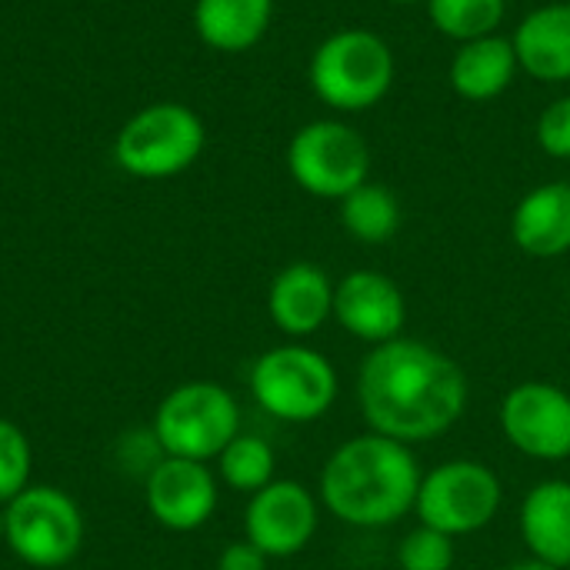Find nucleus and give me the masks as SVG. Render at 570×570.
<instances>
[{"instance_id":"1","label":"nucleus","mask_w":570,"mask_h":570,"mask_svg":"<svg viewBox=\"0 0 570 570\" xmlns=\"http://www.w3.org/2000/svg\"><path fill=\"white\" fill-rule=\"evenodd\" d=\"M468 397L461 364L414 337L377 344L357 377V401L371 431L407 448L448 434L464 417Z\"/></svg>"},{"instance_id":"2","label":"nucleus","mask_w":570,"mask_h":570,"mask_svg":"<svg viewBox=\"0 0 570 570\" xmlns=\"http://www.w3.org/2000/svg\"><path fill=\"white\" fill-rule=\"evenodd\" d=\"M421 468L407 444L364 434L344 441L321 471L324 508L351 528H387L417 504Z\"/></svg>"},{"instance_id":"3","label":"nucleus","mask_w":570,"mask_h":570,"mask_svg":"<svg viewBox=\"0 0 570 570\" xmlns=\"http://www.w3.org/2000/svg\"><path fill=\"white\" fill-rule=\"evenodd\" d=\"M397 63L391 43L364 27H347L317 43L311 57L314 94L341 114H361L377 107L391 83Z\"/></svg>"},{"instance_id":"4","label":"nucleus","mask_w":570,"mask_h":570,"mask_svg":"<svg viewBox=\"0 0 570 570\" xmlns=\"http://www.w3.org/2000/svg\"><path fill=\"white\" fill-rule=\"evenodd\" d=\"M254 401L277 421H321L337 401V371L331 361L304 344H284L261 354L250 367Z\"/></svg>"},{"instance_id":"5","label":"nucleus","mask_w":570,"mask_h":570,"mask_svg":"<svg viewBox=\"0 0 570 570\" xmlns=\"http://www.w3.org/2000/svg\"><path fill=\"white\" fill-rule=\"evenodd\" d=\"M240 434V411L227 387L190 381L174 387L154 417V438L167 458L210 461Z\"/></svg>"},{"instance_id":"6","label":"nucleus","mask_w":570,"mask_h":570,"mask_svg":"<svg viewBox=\"0 0 570 570\" xmlns=\"http://www.w3.org/2000/svg\"><path fill=\"white\" fill-rule=\"evenodd\" d=\"M287 170L301 190L321 200H344L367 184V140L344 120H311L287 144Z\"/></svg>"},{"instance_id":"7","label":"nucleus","mask_w":570,"mask_h":570,"mask_svg":"<svg viewBox=\"0 0 570 570\" xmlns=\"http://www.w3.org/2000/svg\"><path fill=\"white\" fill-rule=\"evenodd\" d=\"M204 120L184 104H154L130 117L117 134V164L147 180L187 170L204 150Z\"/></svg>"},{"instance_id":"8","label":"nucleus","mask_w":570,"mask_h":570,"mask_svg":"<svg viewBox=\"0 0 570 570\" xmlns=\"http://www.w3.org/2000/svg\"><path fill=\"white\" fill-rule=\"evenodd\" d=\"M501 498L504 491L491 468L481 461H448L421 478L414 511L421 524L448 538H468L498 518Z\"/></svg>"},{"instance_id":"9","label":"nucleus","mask_w":570,"mask_h":570,"mask_svg":"<svg viewBox=\"0 0 570 570\" xmlns=\"http://www.w3.org/2000/svg\"><path fill=\"white\" fill-rule=\"evenodd\" d=\"M3 541L30 568H63L83 541L80 508L57 488H27L3 511Z\"/></svg>"},{"instance_id":"10","label":"nucleus","mask_w":570,"mask_h":570,"mask_svg":"<svg viewBox=\"0 0 570 570\" xmlns=\"http://www.w3.org/2000/svg\"><path fill=\"white\" fill-rule=\"evenodd\" d=\"M501 431L534 461L570 458V394L558 384L524 381L501 401Z\"/></svg>"},{"instance_id":"11","label":"nucleus","mask_w":570,"mask_h":570,"mask_svg":"<svg viewBox=\"0 0 570 570\" xmlns=\"http://www.w3.org/2000/svg\"><path fill=\"white\" fill-rule=\"evenodd\" d=\"M317 531V501L297 481H271L250 494L244 514L247 541L267 558L301 554Z\"/></svg>"},{"instance_id":"12","label":"nucleus","mask_w":570,"mask_h":570,"mask_svg":"<svg viewBox=\"0 0 570 570\" xmlns=\"http://www.w3.org/2000/svg\"><path fill=\"white\" fill-rule=\"evenodd\" d=\"M334 321L357 341L387 344L404 337L407 301L401 287L381 271H351L341 284H334Z\"/></svg>"},{"instance_id":"13","label":"nucleus","mask_w":570,"mask_h":570,"mask_svg":"<svg viewBox=\"0 0 570 570\" xmlns=\"http://www.w3.org/2000/svg\"><path fill=\"white\" fill-rule=\"evenodd\" d=\"M147 511L167 531H197L217 508V481L200 461L164 458L147 474Z\"/></svg>"},{"instance_id":"14","label":"nucleus","mask_w":570,"mask_h":570,"mask_svg":"<svg viewBox=\"0 0 570 570\" xmlns=\"http://www.w3.org/2000/svg\"><path fill=\"white\" fill-rule=\"evenodd\" d=\"M267 311L287 337H311L334 317V284L317 264H287L271 284Z\"/></svg>"},{"instance_id":"15","label":"nucleus","mask_w":570,"mask_h":570,"mask_svg":"<svg viewBox=\"0 0 570 570\" xmlns=\"http://www.w3.org/2000/svg\"><path fill=\"white\" fill-rule=\"evenodd\" d=\"M511 237L518 250L551 261L570 250V184L551 180L528 190L511 214Z\"/></svg>"},{"instance_id":"16","label":"nucleus","mask_w":570,"mask_h":570,"mask_svg":"<svg viewBox=\"0 0 570 570\" xmlns=\"http://www.w3.org/2000/svg\"><path fill=\"white\" fill-rule=\"evenodd\" d=\"M518 63L528 77L541 83H568L570 80V0L544 3L531 10L514 37Z\"/></svg>"},{"instance_id":"17","label":"nucleus","mask_w":570,"mask_h":570,"mask_svg":"<svg viewBox=\"0 0 570 570\" xmlns=\"http://www.w3.org/2000/svg\"><path fill=\"white\" fill-rule=\"evenodd\" d=\"M521 538L534 561L570 568V481H541L521 504Z\"/></svg>"},{"instance_id":"18","label":"nucleus","mask_w":570,"mask_h":570,"mask_svg":"<svg viewBox=\"0 0 570 570\" xmlns=\"http://www.w3.org/2000/svg\"><path fill=\"white\" fill-rule=\"evenodd\" d=\"M518 70L521 63H518L511 37L491 33V37H478L458 47L448 80L458 97L471 104H488L514 83Z\"/></svg>"},{"instance_id":"19","label":"nucleus","mask_w":570,"mask_h":570,"mask_svg":"<svg viewBox=\"0 0 570 570\" xmlns=\"http://www.w3.org/2000/svg\"><path fill=\"white\" fill-rule=\"evenodd\" d=\"M274 0H197L194 27L200 40L224 53L250 50L271 27Z\"/></svg>"},{"instance_id":"20","label":"nucleus","mask_w":570,"mask_h":570,"mask_svg":"<svg viewBox=\"0 0 570 570\" xmlns=\"http://www.w3.org/2000/svg\"><path fill=\"white\" fill-rule=\"evenodd\" d=\"M404 220L401 200L384 184H361L341 200V224L361 244H387L397 237Z\"/></svg>"},{"instance_id":"21","label":"nucleus","mask_w":570,"mask_h":570,"mask_svg":"<svg viewBox=\"0 0 570 570\" xmlns=\"http://www.w3.org/2000/svg\"><path fill=\"white\" fill-rule=\"evenodd\" d=\"M424 3L434 30H441L458 43L498 33L508 13V0H424Z\"/></svg>"},{"instance_id":"22","label":"nucleus","mask_w":570,"mask_h":570,"mask_svg":"<svg viewBox=\"0 0 570 570\" xmlns=\"http://www.w3.org/2000/svg\"><path fill=\"white\" fill-rule=\"evenodd\" d=\"M220 478L227 481V488L244 491V494H257L261 488H267L274 481V451L267 441L250 438V434H237L224 451H220Z\"/></svg>"},{"instance_id":"23","label":"nucleus","mask_w":570,"mask_h":570,"mask_svg":"<svg viewBox=\"0 0 570 570\" xmlns=\"http://www.w3.org/2000/svg\"><path fill=\"white\" fill-rule=\"evenodd\" d=\"M454 538L421 524L397 544L401 570H451L454 568Z\"/></svg>"},{"instance_id":"24","label":"nucleus","mask_w":570,"mask_h":570,"mask_svg":"<svg viewBox=\"0 0 570 570\" xmlns=\"http://www.w3.org/2000/svg\"><path fill=\"white\" fill-rule=\"evenodd\" d=\"M30 481V444L23 431L0 421V504H10Z\"/></svg>"},{"instance_id":"25","label":"nucleus","mask_w":570,"mask_h":570,"mask_svg":"<svg viewBox=\"0 0 570 570\" xmlns=\"http://www.w3.org/2000/svg\"><path fill=\"white\" fill-rule=\"evenodd\" d=\"M538 147L554 157V160H570V94L548 104L538 117Z\"/></svg>"},{"instance_id":"26","label":"nucleus","mask_w":570,"mask_h":570,"mask_svg":"<svg viewBox=\"0 0 570 570\" xmlns=\"http://www.w3.org/2000/svg\"><path fill=\"white\" fill-rule=\"evenodd\" d=\"M217 570H267V554L257 551L250 541H234L220 551Z\"/></svg>"},{"instance_id":"27","label":"nucleus","mask_w":570,"mask_h":570,"mask_svg":"<svg viewBox=\"0 0 570 570\" xmlns=\"http://www.w3.org/2000/svg\"><path fill=\"white\" fill-rule=\"evenodd\" d=\"M504 570H558V568H548V564H541V561H521V564H511V568H504Z\"/></svg>"},{"instance_id":"28","label":"nucleus","mask_w":570,"mask_h":570,"mask_svg":"<svg viewBox=\"0 0 570 570\" xmlns=\"http://www.w3.org/2000/svg\"><path fill=\"white\" fill-rule=\"evenodd\" d=\"M391 3H421V0H391Z\"/></svg>"},{"instance_id":"29","label":"nucleus","mask_w":570,"mask_h":570,"mask_svg":"<svg viewBox=\"0 0 570 570\" xmlns=\"http://www.w3.org/2000/svg\"><path fill=\"white\" fill-rule=\"evenodd\" d=\"M0 538H3V514H0Z\"/></svg>"}]
</instances>
